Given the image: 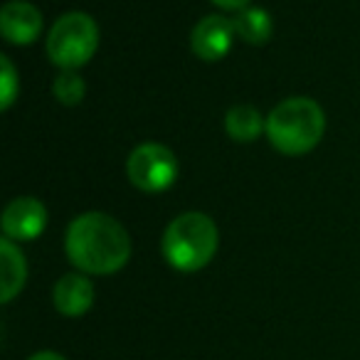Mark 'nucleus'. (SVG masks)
I'll return each instance as SVG.
<instances>
[{
  "label": "nucleus",
  "mask_w": 360,
  "mask_h": 360,
  "mask_svg": "<svg viewBox=\"0 0 360 360\" xmlns=\"http://www.w3.org/2000/svg\"><path fill=\"white\" fill-rule=\"evenodd\" d=\"M235 35L247 45H264L271 37V18L262 8H245L240 15L232 20Z\"/></svg>",
  "instance_id": "obj_12"
},
{
  "label": "nucleus",
  "mask_w": 360,
  "mask_h": 360,
  "mask_svg": "<svg viewBox=\"0 0 360 360\" xmlns=\"http://www.w3.org/2000/svg\"><path fill=\"white\" fill-rule=\"evenodd\" d=\"M225 129L230 134L232 141H240V143H250L255 141L262 131H266V121H262V114L250 104L232 106L225 116Z\"/></svg>",
  "instance_id": "obj_11"
},
{
  "label": "nucleus",
  "mask_w": 360,
  "mask_h": 360,
  "mask_svg": "<svg viewBox=\"0 0 360 360\" xmlns=\"http://www.w3.org/2000/svg\"><path fill=\"white\" fill-rule=\"evenodd\" d=\"M0 301L8 304L22 291L27 279V264L22 252L11 240L0 242Z\"/></svg>",
  "instance_id": "obj_10"
},
{
  "label": "nucleus",
  "mask_w": 360,
  "mask_h": 360,
  "mask_svg": "<svg viewBox=\"0 0 360 360\" xmlns=\"http://www.w3.org/2000/svg\"><path fill=\"white\" fill-rule=\"evenodd\" d=\"M52 304L62 316H84L94 304V286L84 274H65L52 289Z\"/></svg>",
  "instance_id": "obj_9"
},
{
  "label": "nucleus",
  "mask_w": 360,
  "mask_h": 360,
  "mask_svg": "<svg viewBox=\"0 0 360 360\" xmlns=\"http://www.w3.org/2000/svg\"><path fill=\"white\" fill-rule=\"evenodd\" d=\"M52 91H55L60 104L75 106L84 99L86 86H84V79H82L77 72H62V75L55 79V84H52Z\"/></svg>",
  "instance_id": "obj_13"
},
{
  "label": "nucleus",
  "mask_w": 360,
  "mask_h": 360,
  "mask_svg": "<svg viewBox=\"0 0 360 360\" xmlns=\"http://www.w3.org/2000/svg\"><path fill=\"white\" fill-rule=\"evenodd\" d=\"M65 250L84 274H114L129 262L131 240L119 220L104 212H84L67 227Z\"/></svg>",
  "instance_id": "obj_1"
},
{
  "label": "nucleus",
  "mask_w": 360,
  "mask_h": 360,
  "mask_svg": "<svg viewBox=\"0 0 360 360\" xmlns=\"http://www.w3.org/2000/svg\"><path fill=\"white\" fill-rule=\"evenodd\" d=\"M27 360H67V358H62L60 353H52V350H42V353L30 355Z\"/></svg>",
  "instance_id": "obj_16"
},
{
  "label": "nucleus",
  "mask_w": 360,
  "mask_h": 360,
  "mask_svg": "<svg viewBox=\"0 0 360 360\" xmlns=\"http://www.w3.org/2000/svg\"><path fill=\"white\" fill-rule=\"evenodd\" d=\"M235 27L227 18L222 15H207L193 27L191 47L195 57L205 62H217L230 52L232 40H235Z\"/></svg>",
  "instance_id": "obj_7"
},
{
  "label": "nucleus",
  "mask_w": 360,
  "mask_h": 360,
  "mask_svg": "<svg viewBox=\"0 0 360 360\" xmlns=\"http://www.w3.org/2000/svg\"><path fill=\"white\" fill-rule=\"evenodd\" d=\"M0 65H3V96H0V106H3V109H11V104L15 101V94H18L15 67H13V62L8 60L6 55H3Z\"/></svg>",
  "instance_id": "obj_14"
},
{
  "label": "nucleus",
  "mask_w": 360,
  "mask_h": 360,
  "mask_svg": "<svg viewBox=\"0 0 360 360\" xmlns=\"http://www.w3.org/2000/svg\"><path fill=\"white\" fill-rule=\"evenodd\" d=\"M178 175L173 150L160 143H143L129 155V180L143 193H163Z\"/></svg>",
  "instance_id": "obj_5"
},
{
  "label": "nucleus",
  "mask_w": 360,
  "mask_h": 360,
  "mask_svg": "<svg viewBox=\"0 0 360 360\" xmlns=\"http://www.w3.org/2000/svg\"><path fill=\"white\" fill-rule=\"evenodd\" d=\"M99 47V27L86 13H67L52 25L47 37V55L52 65L65 72L84 67Z\"/></svg>",
  "instance_id": "obj_4"
},
{
  "label": "nucleus",
  "mask_w": 360,
  "mask_h": 360,
  "mask_svg": "<svg viewBox=\"0 0 360 360\" xmlns=\"http://www.w3.org/2000/svg\"><path fill=\"white\" fill-rule=\"evenodd\" d=\"M326 131L323 109L314 99L291 96L266 116L269 143L284 155H304L319 146Z\"/></svg>",
  "instance_id": "obj_2"
},
{
  "label": "nucleus",
  "mask_w": 360,
  "mask_h": 360,
  "mask_svg": "<svg viewBox=\"0 0 360 360\" xmlns=\"http://www.w3.org/2000/svg\"><path fill=\"white\" fill-rule=\"evenodd\" d=\"M220 245L217 225L205 212H183L163 232V257L173 269L200 271L212 262Z\"/></svg>",
  "instance_id": "obj_3"
},
{
  "label": "nucleus",
  "mask_w": 360,
  "mask_h": 360,
  "mask_svg": "<svg viewBox=\"0 0 360 360\" xmlns=\"http://www.w3.org/2000/svg\"><path fill=\"white\" fill-rule=\"evenodd\" d=\"M212 3L220 6V8H225V11H245L252 0H212Z\"/></svg>",
  "instance_id": "obj_15"
},
{
  "label": "nucleus",
  "mask_w": 360,
  "mask_h": 360,
  "mask_svg": "<svg viewBox=\"0 0 360 360\" xmlns=\"http://www.w3.org/2000/svg\"><path fill=\"white\" fill-rule=\"evenodd\" d=\"M47 225V210L35 198H18L3 212V232L11 242H30L42 235Z\"/></svg>",
  "instance_id": "obj_6"
},
{
  "label": "nucleus",
  "mask_w": 360,
  "mask_h": 360,
  "mask_svg": "<svg viewBox=\"0 0 360 360\" xmlns=\"http://www.w3.org/2000/svg\"><path fill=\"white\" fill-rule=\"evenodd\" d=\"M0 30L11 45H30L42 30V15L25 0H11L0 11Z\"/></svg>",
  "instance_id": "obj_8"
}]
</instances>
